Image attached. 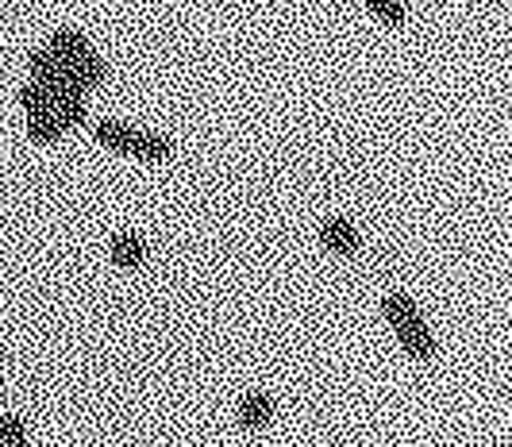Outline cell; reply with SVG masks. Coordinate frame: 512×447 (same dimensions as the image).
I'll list each match as a JSON object with an SVG mask.
<instances>
[{
    "mask_svg": "<svg viewBox=\"0 0 512 447\" xmlns=\"http://www.w3.org/2000/svg\"><path fill=\"white\" fill-rule=\"evenodd\" d=\"M93 139L101 143L104 151L139 158V162H170L174 158V143L166 135L135 128V124H124V120H97L93 124Z\"/></svg>",
    "mask_w": 512,
    "mask_h": 447,
    "instance_id": "obj_1",
    "label": "cell"
},
{
    "mask_svg": "<svg viewBox=\"0 0 512 447\" xmlns=\"http://www.w3.org/2000/svg\"><path fill=\"white\" fill-rule=\"evenodd\" d=\"M382 313L412 359H420V363L436 359V340H432V332H428V324H424V316L409 293H389L382 301Z\"/></svg>",
    "mask_w": 512,
    "mask_h": 447,
    "instance_id": "obj_2",
    "label": "cell"
},
{
    "mask_svg": "<svg viewBox=\"0 0 512 447\" xmlns=\"http://www.w3.org/2000/svg\"><path fill=\"white\" fill-rule=\"evenodd\" d=\"M320 239H324V247H328L332 255H339V259H359L362 239L347 216H328V220L320 224Z\"/></svg>",
    "mask_w": 512,
    "mask_h": 447,
    "instance_id": "obj_3",
    "label": "cell"
},
{
    "mask_svg": "<svg viewBox=\"0 0 512 447\" xmlns=\"http://www.w3.org/2000/svg\"><path fill=\"white\" fill-rule=\"evenodd\" d=\"M108 263L120 266V270H139L147 263V239L135 236V232H120L108 243Z\"/></svg>",
    "mask_w": 512,
    "mask_h": 447,
    "instance_id": "obj_4",
    "label": "cell"
},
{
    "mask_svg": "<svg viewBox=\"0 0 512 447\" xmlns=\"http://www.w3.org/2000/svg\"><path fill=\"white\" fill-rule=\"evenodd\" d=\"M274 421V397L262 394V390H251V394L239 401V424L247 432H262Z\"/></svg>",
    "mask_w": 512,
    "mask_h": 447,
    "instance_id": "obj_5",
    "label": "cell"
},
{
    "mask_svg": "<svg viewBox=\"0 0 512 447\" xmlns=\"http://www.w3.org/2000/svg\"><path fill=\"white\" fill-rule=\"evenodd\" d=\"M47 47H51L62 62H81V58H89V54H97L89 47V39L77 31V27H58L51 39H47Z\"/></svg>",
    "mask_w": 512,
    "mask_h": 447,
    "instance_id": "obj_6",
    "label": "cell"
},
{
    "mask_svg": "<svg viewBox=\"0 0 512 447\" xmlns=\"http://www.w3.org/2000/svg\"><path fill=\"white\" fill-rule=\"evenodd\" d=\"M85 97H89V93H77V89H62V93L54 97V112H58V120H62L66 132H74V128L85 124V116H89Z\"/></svg>",
    "mask_w": 512,
    "mask_h": 447,
    "instance_id": "obj_7",
    "label": "cell"
},
{
    "mask_svg": "<svg viewBox=\"0 0 512 447\" xmlns=\"http://www.w3.org/2000/svg\"><path fill=\"white\" fill-rule=\"evenodd\" d=\"M27 135H31V143H39V147H47V143H58L66 128H62V120H58V112H43V116H31L27 120Z\"/></svg>",
    "mask_w": 512,
    "mask_h": 447,
    "instance_id": "obj_8",
    "label": "cell"
},
{
    "mask_svg": "<svg viewBox=\"0 0 512 447\" xmlns=\"http://www.w3.org/2000/svg\"><path fill=\"white\" fill-rule=\"evenodd\" d=\"M20 105H24L27 120L31 116H43V112L54 108V89L51 85H39V81H27L24 89H20Z\"/></svg>",
    "mask_w": 512,
    "mask_h": 447,
    "instance_id": "obj_9",
    "label": "cell"
},
{
    "mask_svg": "<svg viewBox=\"0 0 512 447\" xmlns=\"http://www.w3.org/2000/svg\"><path fill=\"white\" fill-rule=\"evenodd\" d=\"M385 27H405L409 24V8L401 4V0H362Z\"/></svg>",
    "mask_w": 512,
    "mask_h": 447,
    "instance_id": "obj_10",
    "label": "cell"
},
{
    "mask_svg": "<svg viewBox=\"0 0 512 447\" xmlns=\"http://www.w3.org/2000/svg\"><path fill=\"white\" fill-rule=\"evenodd\" d=\"M0 447H27V424L20 417H0Z\"/></svg>",
    "mask_w": 512,
    "mask_h": 447,
    "instance_id": "obj_11",
    "label": "cell"
},
{
    "mask_svg": "<svg viewBox=\"0 0 512 447\" xmlns=\"http://www.w3.org/2000/svg\"><path fill=\"white\" fill-rule=\"evenodd\" d=\"M0 409H4V390H0ZM0 417H4V413H0Z\"/></svg>",
    "mask_w": 512,
    "mask_h": 447,
    "instance_id": "obj_12",
    "label": "cell"
}]
</instances>
